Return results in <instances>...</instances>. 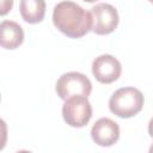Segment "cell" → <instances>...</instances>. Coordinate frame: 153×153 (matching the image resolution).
Wrapping results in <instances>:
<instances>
[{
  "label": "cell",
  "mask_w": 153,
  "mask_h": 153,
  "mask_svg": "<svg viewBox=\"0 0 153 153\" xmlns=\"http://www.w3.org/2000/svg\"><path fill=\"white\" fill-rule=\"evenodd\" d=\"M55 27L71 38H80L88 33L93 26L91 12L73 1H61L53 11Z\"/></svg>",
  "instance_id": "cell-1"
},
{
  "label": "cell",
  "mask_w": 153,
  "mask_h": 153,
  "mask_svg": "<svg viewBox=\"0 0 153 153\" xmlns=\"http://www.w3.org/2000/svg\"><path fill=\"white\" fill-rule=\"evenodd\" d=\"M143 103L145 98L140 90L130 86L121 87L110 97L109 109L117 117L130 118L142 110Z\"/></svg>",
  "instance_id": "cell-2"
},
{
  "label": "cell",
  "mask_w": 153,
  "mask_h": 153,
  "mask_svg": "<svg viewBox=\"0 0 153 153\" xmlns=\"http://www.w3.org/2000/svg\"><path fill=\"white\" fill-rule=\"evenodd\" d=\"M55 91L62 100L78 96L88 97L92 91V84L85 74L79 72H68L57 79Z\"/></svg>",
  "instance_id": "cell-3"
},
{
  "label": "cell",
  "mask_w": 153,
  "mask_h": 153,
  "mask_svg": "<svg viewBox=\"0 0 153 153\" xmlns=\"http://www.w3.org/2000/svg\"><path fill=\"white\" fill-rule=\"evenodd\" d=\"M62 117L65 122L73 128L85 127L92 117V106L87 97L78 96L65 100Z\"/></svg>",
  "instance_id": "cell-4"
},
{
  "label": "cell",
  "mask_w": 153,
  "mask_h": 153,
  "mask_svg": "<svg viewBox=\"0 0 153 153\" xmlns=\"http://www.w3.org/2000/svg\"><path fill=\"white\" fill-rule=\"evenodd\" d=\"M91 14L93 19L92 31L96 35L104 36L114 32L120 22L117 10L110 4H97L91 8Z\"/></svg>",
  "instance_id": "cell-5"
},
{
  "label": "cell",
  "mask_w": 153,
  "mask_h": 153,
  "mask_svg": "<svg viewBox=\"0 0 153 153\" xmlns=\"http://www.w3.org/2000/svg\"><path fill=\"white\" fill-rule=\"evenodd\" d=\"M122 72L121 62L110 54L97 56L92 62V74L97 81L102 84H111L116 81Z\"/></svg>",
  "instance_id": "cell-6"
},
{
  "label": "cell",
  "mask_w": 153,
  "mask_h": 153,
  "mask_svg": "<svg viewBox=\"0 0 153 153\" xmlns=\"http://www.w3.org/2000/svg\"><path fill=\"white\" fill-rule=\"evenodd\" d=\"M91 137L100 147H110L120 139L118 124L108 117H102L92 126Z\"/></svg>",
  "instance_id": "cell-7"
},
{
  "label": "cell",
  "mask_w": 153,
  "mask_h": 153,
  "mask_svg": "<svg viewBox=\"0 0 153 153\" xmlns=\"http://www.w3.org/2000/svg\"><path fill=\"white\" fill-rule=\"evenodd\" d=\"M24 42L23 27L13 20H2L0 24V44L2 48L13 50Z\"/></svg>",
  "instance_id": "cell-8"
},
{
  "label": "cell",
  "mask_w": 153,
  "mask_h": 153,
  "mask_svg": "<svg viewBox=\"0 0 153 153\" xmlns=\"http://www.w3.org/2000/svg\"><path fill=\"white\" fill-rule=\"evenodd\" d=\"M44 0H20L19 12L22 18L29 24L41 23L45 14Z\"/></svg>",
  "instance_id": "cell-9"
},
{
  "label": "cell",
  "mask_w": 153,
  "mask_h": 153,
  "mask_svg": "<svg viewBox=\"0 0 153 153\" xmlns=\"http://www.w3.org/2000/svg\"><path fill=\"white\" fill-rule=\"evenodd\" d=\"M12 6H13V0H1V10H0L1 16H5L6 13H8Z\"/></svg>",
  "instance_id": "cell-10"
},
{
  "label": "cell",
  "mask_w": 153,
  "mask_h": 153,
  "mask_svg": "<svg viewBox=\"0 0 153 153\" xmlns=\"http://www.w3.org/2000/svg\"><path fill=\"white\" fill-rule=\"evenodd\" d=\"M148 134L153 139V117L149 120V123H148Z\"/></svg>",
  "instance_id": "cell-11"
},
{
  "label": "cell",
  "mask_w": 153,
  "mask_h": 153,
  "mask_svg": "<svg viewBox=\"0 0 153 153\" xmlns=\"http://www.w3.org/2000/svg\"><path fill=\"white\" fill-rule=\"evenodd\" d=\"M85 2H94V1H97V0H84Z\"/></svg>",
  "instance_id": "cell-12"
},
{
  "label": "cell",
  "mask_w": 153,
  "mask_h": 153,
  "mask_svg": "<svg viewBox=\"0 0 153 153\" xmlns=\"http://www.w3.org/2000/svg\"><path fill=\"white\" fill-rule=\"evenodd\" d=\"M149 152H153V145L151 146V148H149Z\"/></svg>",
  "instance_id": "cell-13"
},
{
  "label": "cell",
  "mask_w": 153,
  "mask_h": 153,
  "mask_svg": "<svg viewBox=\"0 0 153 153\" xmlns=\"http://www.w3.org/2000/svg\"><path fill=\"white\" fill-rule=\"evenodd\" d=\"M148 1H149V2H151V4H153V0H148Z\"/></svg>",
  "instance_id": "cell-14"
}]
</instances>
